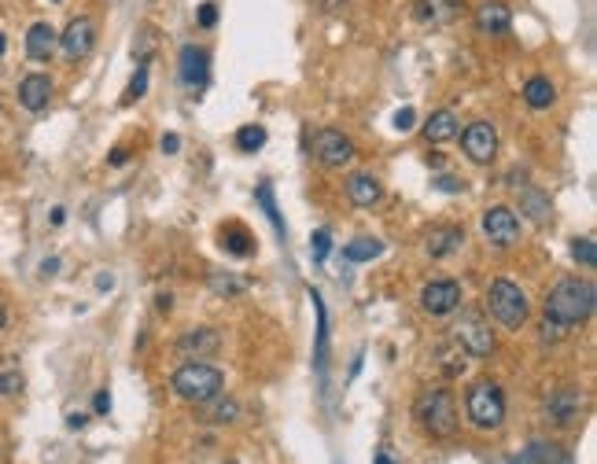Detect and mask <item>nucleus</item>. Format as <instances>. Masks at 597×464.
Masks as SVG:
<instances>
[{
    "label": "nucleus",
    "mask_w": 597,
    "mask_h": 464,
    "mask_svg": "<svg viewBox=\"0 0 597 464\" xmlns=\"http://www.w3.org/2000/svg\"><path fill=\"white\" fill-rule=\"evenodd\" d=\"M593 303H597V291H593L590 280L564 277V280H557V287L550 291V299H545V321H553V325H561V328L583 325L586 317L593 313Z\"/></svg>",
    "instance_id": "1"
},
{
    "label": "nucleus",
    "mask_w": 597,
    "mask_h": 464,
    "mask_svg": "<svg viewBox=\"0 0 597 464\" xmlns=\"http://www.w3.org/2000/svg\"><path fill=\"white\" fill-rule=\"evenodd\" d=\"M413 417H417V424L425 428L432 438H450L458 431L454 395H450V390H442V387H432V390H425V395L417 398Z\"/></svg>",
    "instance_id": "2"
},
{
    "label": "nucleus",
    "mask_w": 597,
    "mask_h": 464,
    "mask_svg": "<svg viewBox=\"0 0 597 464\" xmlns=\"http://www.w3.org/2000/svg\"><path fill=\"white\" fill-rule=\"evenodd\" d=\"M221 387H226V376L221 369L207 361H188L181 365L178 373H173V390H178V398L192 402V405H203V402H214L221 395Z\"/></svg>",
    "instance_id": "3"
},
{
    "label": "nucleus",
    "mask_w": 597,
    "mask_h": 464,
    "mask_svg": "<svg viewBox=\"0 0 597 464\" xmlns=\"http://www.w3.org/2000/svg\"><path fill=\"white\" fill-rule=\"evenodd\" d=\"M465 413L468 421L476 424L480 431H498L505 421V395L502 387L490 383V380H480L468 387V398H465Z\"/></svg>",
    "instance_id": "4"
},
{
    "label": "nucleus",
    "mask_w": 597,
    "mask_h": 464,
    "mask_svg": "<svg viewBox=\"0 0 597 464\" xmlns=\"http://www.w3.org/2000/svg\"><path fill=\"white\" fill-rule=\"evenodd\" d=\"M487 310L502 328L516 332V328H524V321H528V295L513 280H494L490 291H487Z\"/></svg>",
    "instance_id": "5"
},
{
    "label": "nucleus",
    "mask_w": 597,
    "mask_h": 464,
    "mask_svg": "<svg viewBox=\"0 0 597 464\" xmlns=\"http://www.w3.org/2000/svg\"><path fill=\"white\" fill-rule=\"evenodd\" d=\"M583 413H586V395L576 383L557 387L550 395V402H545V417H550L557 428H576L583 421Z\"/></svg>",
    "instance_id": "6"
},
{
    "label": "nucleus",
    "mask_w": 597,
    "mask_h": 464,
    "mask_svg": "<svg viewBox=\"0 0 597 464\" xmlns=\"http://www.w3.org/2000/svg\"><path fill=\"white\" fill-rule=\"evenodd\" d=\"M454 339L468 358H490V350H494V332L480 313H465L454 325Z\"/></svg>",
    "instance_id": "7"
},
{
    "label": "nucleus",
    "mask_w": 597,
    "mask_h": 464,
    "mask_svg": "<svg viewBox=\"0 0 597 464\" xmlns=\"http://www.w3.org/2000/svg\"><path fill=\"white\" fill-rule=\"evenodd\" d=\"M314 155L325 166H332V169H343V166L354 162V144H351V137H343L339 130H321L314 137Z\"/></svg>",
    "instance_id": "8"
},
{
    "label": "nucleus",
    "mask_w": 597,
    "mask_h": 464,
    "mask_svg": "<svg viewBox=\"0 0 597 464\" xmlns=\"http://www.w3.org/2000/svg\"><path fill=\"white\" fill-rule=\"evenodd\" d=\"M461 148H465V155L476 166L494 162V155H498V133H494V126H490V122H472V126L461 133Z\"/></svg>",
    "instance_id": "9"
},
{
    "label": "nucleus",
    "mask_w": 597,
    "mask_h": 464,
    "mask_svg": "<svg viewBox=\"0 0 597 464\" xmlns=\"http://www.w3.org/2000/svg\"><path fill=\"white\" fill-rule=\"evenodd\" d=\"M92 44H96V22L92 19H85V15H78V19H70L67 22V30L60 34V48H63V56L67 59H85L89 52H92Z\"/></svg>",
    "instance_id": "10"
},
{
    "label": "nucleus",
    "mask_w": 597,
    "mask_h": 464,
    "mask_svg": "<svg viewBox=\"0 0 597 464\" xmlns=\"http://www.w3.org/2000/svg\"><path fill=\"white\" fill-rule=\"evenodd\" d=\"M483 236L494 243V248H513L520 240V217L509 207H490L483 214Z\"/></svg>",
    "instance_id": "11"
},
{
    "label": "nucleus",
    "mask_w": 597,
    "mask_h": 464,
    "mask_svg": "<svg viewBox=\"0 0 597 464\" xmlns=\"http://www.w3.org/2000/svg\"><path fill=\"white\" fill-rule=\"evenodd\" d=\"M420 306H425L432 317H442V313H454L461 306V284L458 280H432L420 291Z\"/></svg>",
    "instance_id": "12"
},
{
    "label": "nucleus",
    "mask_w": 597,
    "mask_h": 464,
    "mask_svg": "<svg viewBox=\"0 0 597 464\" xmlns=\"http://www.w3.org/2000/svg\"><path fill=\"white\" fill-rule=\"evenodd\" d=\"M513 27V12L502 4V0H483L476 8V30L487 37H502Z\"/></svg>",
    "instance_id": "13"
},
{
    "label": "nucleus",
    "mask_w": 597,
    "mask_h": 464,
    "mask_svg": "<svg viewBox=\"0 0 597 464\" xmlns=\"http://www.w3.org/2000/svg\"><path fill=\"white\" fill-rule=\"evenodd\" d=\"M19 104L27 111H44L48 104H52V78L48 75H27L19 82Z\"/></svg>",
    "instance_id": "14"
},
{
    "label": "nucleus",
    "mask_w": 597,
    "mask_h": 464,
    "mask_svg": "<svg viewBox=\"0 0 597 464\" xmlns=\"http://www.w3.org/2000/svg\"><path fill=\"white\" fill-rule=\"evenodd\" d=\"M221 347V335L214 328H188L178 339V354L181 358H211Z\"/></svg>",
    "instance_id": "15"
},
{
    "label": "nucleus",
    "mask_w": 597,
    "mask_h": 464,
    "mask_svg": "<svg viewBox=\"0 0 597 464\" xmlns=\"http://www.w3.org/2000/svg\"><path fill=\"white\" fill-rule=\"evenodd\" d=\"M207 52H203V48H195V44H185L181 48V85H188V89H199V85H203L207 82Z\"/></svg>",
    "instance_id": "16"
},
{
    "label": "nucleus",
    "mask_w": 597,
    "mask_h": 464,
    "mask_svg": "<svg viewBox=\"0 0 597 464\" xmlns=\"http://www.w3.org/2000/svg\"><path fill=\"white\" fill-rule=\"evenodd\" d=\"M56 44H60V34L48 27V22H34L30 34H27V56L37 59V63H44V59H52Z\"/></svg>",
    "instance_id": "17"
},
{
    "label": "nucleus",
    "mask_w": 597,
    "mask_h": 464,
    "mask_svg": "<svg viewBox=\"0 0 597 464\" xmlns=\"http://www.w3.org/2000/svg\"><path fill=\"white\" fill-rule=\"evenodd\" d=\"M346 195H351L354 207H377L384 188H380V181L372 177V174H354L351 181H346Z\"/></svg>",
    "instance_id": "18"
},
{
    "label": "nucleus",
    "mask_w": 597,
    "mask_h": 464,
    "mask_svg": "<svg viewBox=\"0 0 597 464\" xmlns=\"http://www.w3.org/2000/svg\"><path fill=\"white\" fill-rule=\"evenodd\" d=\"M461 243H465V229H458V225L432 229V232H428V255H432V258H446V255H454Z\"/></svg>",
    "instance_id": "19"
},
{
    "label": "nucleus",
    "mask_w": 597,
    "mask_h": 464,
    "mask_svg": "<svg viewBox=\"0 0 597 464\" xmlns=\"http://www.w3.org/2000/svg\"><path fill=\"white\" fill-rule=\"evenodd\" d=\"M461 4H465V0H420L417 19L442 27V22H454V19L461 15Z\"/></svg>",
    "instance_id": "20"
},
{
    "label": "nucleus",
    "mask_w": 597,
    "mask_h": 464,
    "mask_svg": "<svg viewBox=\"0 0 597 464\" xmlns=\"http://www.w3.org/2000/svg\"><path fill=\"white\" fill-rule=\"evenodd\" d=\"M425 137H428V144L454 140V137H458V118H454V111H435V114L425 122Z\"/></svg>",
    "instance_id": "21"
},
{
    "label": "nucleus",
    "mask_w": 597,
    "mask_h": 464,
    "mask_svg": "<svg viewBox=\"0 0 597 464\" xmlns=\"http://www.w3.org/2000/svg\"><path fill=\"white\" fill-rule=\"evenodd\" d=\"M520 207H524V214L531 217L535 225H545L550 222V195L538 192V188H524V195H520Z\"/></svg>",
    "instance_id": "22"
},
{
    "label": "nucleus",
    "mask_w": 597,
    "mask_h": 464,
    "mask_svg": "<svg viewBox=\"0 0 597 464\" xmlns=\"http://www.w3.org/2000/svg\"><path fill=\"white\" fill-rule=\"evenodd\" d=\"M524 100H528V107H535V111H542V107H550L553 100H557V89H553V82L550 78H531L528 85H524Z\"/></svg>",
    "instance_id": "23"
},
{
    "label": "nucleus",
    "mask_w": 597,
    "mask_h": 464,
    "mask_svg": "<svg viewBox=\"0 0 597 464\" xmlns=\"http://www.w3.org/2000/svg\"><path fill=\"white\" fill-rule=\"evenodd\" d=\"M380 255H384V243L372 240V236H358V240H351L343 248L346 262H372V258H380Z\"/></svg>",
    "instance_id": "24"
},
{
    "label": "nucleus",
    "mask_w": 597,
    "mask_h": 464,
    "mask_svg": "<svg viewBox=\"0 0 597 464\" xmlns=\"http://www.w3.org/2000/svg\"><path fill=\"white\" fill-rule=\"evenodd\" d=\"M516 464H568V457L553 446V443H535L524 457H520Z\"/></svg>",
    "instance_id": "25"
},
{
    "label": "nucleus",
    "mask_w": 597,
    "mask_h": 464,
    "mask_svg": "<svg viewBox=\"0 0 597 464\" xmlns=\"http://www.w3.org/2000/svg\"><path fill=\"white\" fill-rule=\"evenodd\" d=\"M439 358H442V373H446V376H461V373H465V358H468V354L458 347V339H454V343H446V347L439 350Z\"/></svg>",
    "instance_id": "26"
},
{
    "label": "nucleus",
    "mask_w": 597,
    "mask_h": 464,
    "mask_svg": "<svg viewBox=\"0 0 597 464\" xmlns=\"http://www.w3.org/2000/svg\"><path fill=\"white\" fill-rule=\"evenodd\" d=\"M266 144V130L262 126H243L240 133H236V148L240 152H259Z\"/></svg>",
    "instance_id": "27"
},
{
    "label": "nucleus",
    "mask_w": 597,
    "mask_h": 464,
    "mask_svg": "<svg viewBox=\"0 0 597 464\" xmlns=\"http://www.w3.org/2000/svg\"><path fill=\"white\" fill-rule=\"evenodd\" d=\"M243 240H247V232L240 225L221 229V248H229L233 255H247V251H251V243H243Z\"/></svg>",
    "instance_id": "28"
},
{
    "label": "nucleus",
    "mask_w": 597,
    "mask_h": 464,
    "mask_svg": "<svg viewBox=\"0 0 597 464\" xmlns=\"http://www.w3.org/2000/svg\"><path fill=\"white\" fill-rule=\"evenodd\" d=\"M236 417H240V405L229 402V398H226V402H218V405L207 413V421H214V424H233Z\"/></svg>",
    "instance_id": "29"
},
{
    "label": "nucleus",
    "mask_w": 597,
    "mask_h": 464,
    "mask_svg": "<svg viewBox=\"0 0 597 464\" xmlns=\"http://www.w3.org/2000/svg\"><path fill=\"white\" fill-rule=\"evenodd\" d=\"M571 255H576V262H583V265H593L597 262V243L590 236H583V240L571 243Z\"/></svg>",
    "instance_id": "30"
},
{
    "label": "nucleus",
    "mask_w": 597,
    "mask_h": 464,
    "mask_svg": "<svg viewBox=\"0 0 597 464\" xmlns=\"http://www.w3.org/2000/svg\"><path fill=\"white\" fill-rule=\"evenodd\" d=\"M329 248H332L329 232H325V229H317L314 240H310V255H314V262H325V258H329Z\"/></svg>",
    "instance_id": "31"
},
{
    "label": "nucleus",
    "mask_w": 597,
    "mask_h": 464,
    "mask_svg": "<svg viewBox=\"0 0 597 464\" xmlns=\"http://www.w3.org/2000/svg\"><path fill=\"white\" fill-rule=\"evenodd\" d=\"M211 287L218 291V295H240L243 291V284L233 280V277H211Z\"/></svg>",
    "instance_id": "32"
},
{
    "label": "nucleus",
    "mask_w": 597,
    "mask_h": 464,
    "mask_svg": "<svg viewBox=\"0 0 597 464\" xmlns=\"http://www.w3.org/2000/svg\"><path fill=\"white\" fill-rule=\"evenodd\" d=\"M413 126H417V114H413V107L394 111V130H398V133H410Z\"/></svg>",
    "instance_id": "33"
},
{
    "label": "nucleus",
    "mask_w": 597,
    "mask_h": 464,
    "mask_svg": "<svg viewBox=\"0 0 597 464\" xmlns=\"http://www.w3.org/2000/svg\"><path fill=\"white\" fill-rule=\"evenodd\" d=\"M259 200H262V207H266V214H269V222L281 229V217H277V207H273V188H269V185L259 188Z\"/></svg>",
    "instance_id": "34"
},
{
    "label": "nucleus",
    "mask_w": 597,
    "mask_h": 464,
    "mask_svg": "<svg viewBox=\"0 0 597 464\" xmlns=\"http://www.w3.org/2000/svg\"><path fill=\"white\" fill-rule=\"evenodd\" d=\"M144 89H147V67H140L137 75H133V82H130V96H126V100H140Z\"/></svg>",
    "instance_id": "35"
},
{
    "label": "nucleus",
    "mask_w": 597,
    "mask_h": 464,
    "mask_svg": "<svg viewBox=\"0 0 597 464\" xmlns=\"http://www.w3.org/2000/svg\"><path fill=\"white\" fill-rule=\"evenodd\" d=\"M22 376L19 373H0V395H19Z\"/></svg>",
    "instance_id": "36"
},
{
    "label": "nucleus",
    "mask_w": 597,
    "mask_h": 464,
    "mask_svg": "<svg viewBox=\"0 0 597 464\" xmlns=\"http://www.w3.org/2000/svg\"><path fill=\"white\" fill-rule=\"evenodd\" d=\"M214 22H218V8L214 4H203V8H199V27H214Z\"/></svg>",
    "instance_id": "37"
},
{
    "label": "nucleus",
    "mask_w": 597,
    "mask_h": 464,
    "mask_svg": "<svg viewBox=\"0 0 597 464\" xmlns=\"http://www.w3.org/2000/svg\"><path fill=\"white\" fill-rule=\"evenodd\" d=\"M178 148H181V137H178V133H166V137H163V152H166V155H178Z\"/></svg>",
    "instance_id": "38"
},
{
    "label": "nucleus",
    "mask_w": 597,
    "mask_h": 464,
    "mask_svg": "<svg viewBox=\"0 0 597 464\" xmlns=\"http://www.w3.org/2000/svg\"><path fill=\"white\" fill-rule=\"evenodd\" d=\"M435 188H442V192H461V181H458V177H439Z\"/></svg>",
    "instance_id": "39"
},
{
    "label": "nucleus",
    "mask_w": 597,
    "mask_h": 464,
    "mask_svg": "<svg viewBox=\"0 0 597 464\" xmlns=\"http://www.w3.org/2000/svg\"><path fill=\"white\" fill-rule=\"evenodd\" d=\"M92 405H96V413H107V409H111V395H107V390H100Z\"/></svg>",
    "instance_id": "40"
},
{
    "label": "nucleus",
    "mask_w": 597,
    "mask_h": 464,
    "mask_svg": "<svg viewBox=\"0 0 597 464\" xmlns=\"http://www.w3.org/2000/svg\"><path fill=\"white\" fill-rule=\"evenodd\" d=\"M85 421H89L85 413H70V417H67V424H70V428H85Z\"/></svg>",
    "instance_id": "41"
},
{
    "label": "nucleus",
    "mask_w": 597,
    "mask_h": 464,
    "mask_svg": "<svg viewBox=\"0 0 597 464\" xmlns=\"http://www.w3.org/2000/svg\"><path fill=\"white\" fill-rule=\"evenodd\" d=\"M41 270H44V277H56V270H60V258H48V262L41 265Z\"/></svg>",
    "instance_id": "42"
},
{
    "label": "nucleus",
    "mask_w": 597,
    "mask_h": 464,
    "mask_svg": "<svg viewBox=\"0 0 597 464\" xmlns=\"http://www.w3.org/2000/svg\"><path fill=\"white\" fill-rule=\"evenodd\" d=\"M314 4H317V8H325V12H332V8L343 4V0H314Z\"/></svg>",
    "instance_id": "43"
},
{
    "label": "nucleus",
    "mask_w": 597,
    "mask_h": 464,
    "mask_svg": "<svg viewBox=\"0 0 597 464\" xmlns=\"http://www.w3.org/2000/svg\"><path fill=\"white\" fill-rule=\"evenodd\" d=\"M122 162H126V152L115 148V152H111V166H122Z\"/></svg>",
    "instance_id": "44"
},
{
    "label": "nucleus",
    "mask_w": 597,
    "mask_h": 464,
    "mask_svg": "<svg viewBox=\"0 0 597 464\" xmlns=\"http://www.w3.org/2000/svg\"><path fill=\"white\" fill-rule=\"evenodd\" d=\"M63 217H67L63 207H56V210H52V225H63Z\"/></svg>",
    "instance_id": "45"
},
{
    "label": "nucleus",
    "mask_w": 597,
    "mask_h": 464,
    "mask_svg": "<svg viewBox=\"0 0 597 464\" xmlns=\"http://www.w3.org/2000/svg\"><path fill=\"white\" fill-rule=\"evenodd\" d=\"M8 325V313H4V306H0V328H4Z\"/></svg>",
    "instance_id": "46"
},
{
    "label": "nucleus",
    "mask_w": 597,
    "mask_h": 464,
    "mask_svg": "<svg viewBox=\"0 0 597 464\" xmlns=\"http://www.w3.org/2000/svg\"><path fill=\"white\" fill-rule=\"evenodd\" d=\"M4 48H8V41H4V34H0V56H4Z\"/></svg>",
    "instance_id": "47"
},
{
    "label": "nucleus",
    "mask_w": 597,
    "mask_h": 464,
    "mask_svg": "<svg viewBox=\"0 0 597 464\" xmlns=\"http://www.w3.org/2000/svg\"><path fill=\"white\" fill-rule=\"evenodd\" d=\"M377 464H391V460H387V457H384V453H380V457H377Z\"/></svg>",
    "instance_id": "48"
},
{
    "label": "nucleus",
    "mask_w": 597,
    "mask_h": 464,
    "mask_svg": "<svg viewBox=\"0 0 597 464\" xmlns=\"http://www.w3.org/2000/svg\"><path fill=\"white\" fill-rule=\"evenodd\" d=\"M0 118H4V107H0Z\"/></svg>",
    "instance_id": "49"
},
{
    "label": "nucleus",
    "mask_w": 597,
    "mask_h": 464,
    "mask_svg": "<svg viewBox=\"0 0 597 464\" xmlns=\"http://www.w3.org/2000/svg\"><path fill=\"white\" fill-rule=\"evenodd\" d=\"M233 464H236V460H233Z\"/></svg>",
    "instance_id": "50"
}]
</instances>
